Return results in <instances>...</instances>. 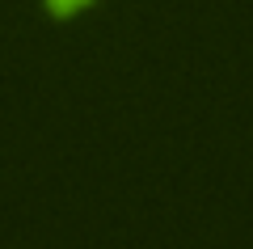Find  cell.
I'll list each match as a JSON object with an SVG mask.
<instances>
[{
	"mask_svg": "<svg viewBox=\"0 0 253 249\" xmlns=\"http://www.w3.org/2000/svg\"><path fill=\"white\" fill-rule=\"evenodd\" d=\"M97 4L101 0H42V9H46L51 21H72V17H81V13L97 9Z\"/></svg>",
	"mask_w": 253,
	"mask_h": 249,
	"instance_id": "1",
	"label": "cell"
}]
</instances>
